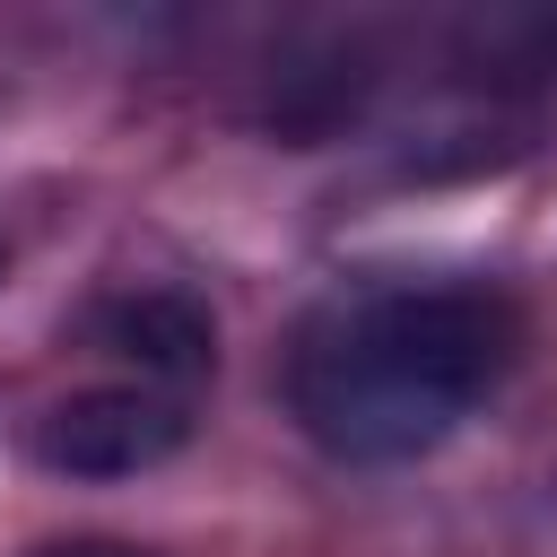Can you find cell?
Returning a JSON list of instances; mask_svg holds the SVG:
<instances>
[{
  "label": "cell",
  "instance_id": "obj_1",
  "mask_svg": "<svg viewBox=\"0 0 557 557\" xmlns=\"http://www.w3.org/2000/svg\"><path fill=\"white\" fill-rule=\"evenodd\" d=\"M522 322L496 287L374 278L313 305L287 348V418L348 470H392L461 435L513 374Z\"/></svg>",
  "mask_w": 557,
  "mask_h": 557
},
{
  "label": "cell",
  "instance_id": "obj_2",
  "mask_svg": "<svg viewBox=\"0 0 557 557\" xmlns=\"http://www.w3.org/2000/svg\"><path fill=\"white\" fill-rule=\"evenodd\" d=\"M183 444H191V400L157 383H96V392L52 400L26 426V453L52 479H139L174 461Z\"/></svg>",
  "mask_w": 557,
  "mask_h": 557
},
{
  "label": "cell",
  "instance_id": "obj_3",
  "mask_svg": "<svg viewBox=\"0 0 557 557\" xmlns=\"http://www.w3.org/2000/svg\"><path fill=\"white\" fill-rule=\"evenodd\" d=\"M96 331H104L113 357L139 366V383L183 392V400H191V383L218 366V331H209V313H200L183 287H131V296H113V305L96 313Z\"/></svg>",
  "mask_w": 557,
  "mask_h": 557
},
{
  "label": "cell",
  "instance_id": "obj_4",
  "mask_svg": "<svg viewBox=\"0 0 557 557\" xmlns=\"http://www.w3.org/2000/svg\"><path fill=\"white\" fill-rule=\"evenodd\" d=\"M35 557H139V548H113V540H61V548H35Z\"/></svg>",
  "mask_w": 557,
  "mask_h": 557
}]
</instances>
